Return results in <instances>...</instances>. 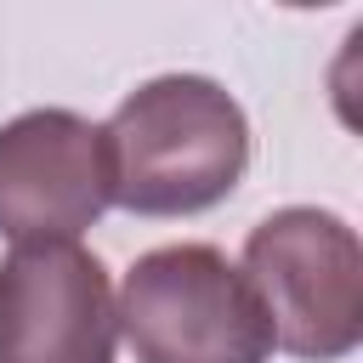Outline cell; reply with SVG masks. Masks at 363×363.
<instances>
[{
  "label": "cell",
  "mask_w": 363,
  "mask_h": 363,
  "mask_svg": "<svg viewBox=\"0 0 363 363\" xmlns=\"http://www.w3.org/2000/svg\"><path fill=\"white\" fill-rule=\"evenodd\" d=\"M108 130L113 204L136 216H193L227 199L250 164L244 108L199 74H164L130 91Z\"/></svg>",
  "instance_id": "6da1fadb"
},
{
  "label": "cell",
  "mask_w": 363,
  "mask_h": 363,
  "mask_svg": "<svg viewBox=\"0 0 363 363\" xmlns=\"http://www.w3.org/2000/svg\"><path fill=\"white\" fill-rule=\"evenodd\" d=\"M119 323L136 363H267L272 323L210 244H170L125 272Z\"/></svg>",
  "instance_id": "7a4b0ae2"
},
{
  "label": "cell",
  "mask_w": 363,
  "mask_h": 363,
  "mask_svg": "<svg viewBox=\"0 0 363 363\" xmlns=\"http://www.w3.org/2000/svg\"><path fill=\"white\" fill-rule=\"evenodd\" d=\"M244 278L272 346L335 363L363 340V250L329 210H278L244 244Z\"/></svg>",
  "instance_id": "3957f363"
},
{
  "label": "cell",
  "mask_w": 363,
  "mask_h": 363,
  "mask_svg": "<svg viewBox=\"0 0 363 363\" xmlns=\"http://www.w3.org/2000/svg\"><path fill=\"white\" fill-rule=\"evenodd\" d=\"M108 272L74 238L17 244L0 261V363H113Z\"/></svg>",
  "instance_id": "277c9868"
},
{
  "label": "cell",
  "mask_w": 363,
  "mask_h": 363,
  "mask_svg": "<svg viewBox=\"0 0 363 363\" xmlns=\"http://www.w3.org/2000/svg\"><path fill=\"white\" fill-rule=\"evenodd\" d=\"M113 204L108 130L40 108L0 130V233L17 244L74 238Z\"/></svg>",
  "instance_id": "5b68a950"
}]
</instances>
